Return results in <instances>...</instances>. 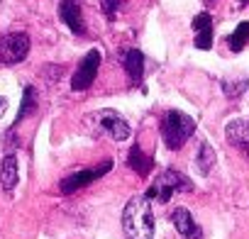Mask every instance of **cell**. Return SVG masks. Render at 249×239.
Returning a JSON list of instances; mask_svg holds the SVG:
<instances>
[{
  "mask_svg": "<svg viewBox=\"0 0 249 239\" xmlns=\"http://www.w3.org/2000/svg\"><path fill=\"white\" fill-rule=\"evenodd\" d=\"M122 232L127 239H154V212L144 195L127 200L122 210Z\"/></svg>",
  "mask_w": 249,
  "mask_h": 239,
  "instance_id": "1",
  "label": "cell"
},
{
  "mask_svg": "<svg viewBox=\"0 0 249 239\" xmlns=\"http://www.w3.org/2000/svg\"><path fill=\"white\" fill-rule=\"evenodd\" d=\"M196 132V120L181 110H169L161 117V137L171 152H178Z\"/></svg>",
  "mask_w": 249,
  "mask_h": 239,
  "instance_id": "2",
  "label": "cell"
},
{
  "mask_svg": "<svg viewBox=\"0 0 249 239\" xmlns=\"http://www.w3.org/2000/svg\"><path fill=\"white\" fill-rule=\"evenodd\" d=\"M193 190V181L186 176V173H181V171H176V169H166V171H161L154 181H152V186H149V190L144 193V198L152 203V200H157V203H169L174 195H178V193H191Z\"/></svg>",
  "mask_w": 249,
  "mask_h": 239,
  "instance_id": "3",
  "label": "cell"
},
{
  "mask_svg": "<svg viewBox=\"0 0 249 239\" xmlns=\"http://www.w3.org/2000/svg\"><path fill=\"white\" fill-rule=\"evenodd\" d=\"M86 125L90 127L93 135H105L115 142H124L130 139V125L120 112L115 110H98L93 115L86 117Z\"/></svg>",
  "mask_w": 249,
  "mask_h": 239,
  "instance_id": "4",
  "label": "cell"
},
{
  "mask_svg": "<svg viewBox=\"0 0 249 239\" xmlns=\"http://www.w3.org/2000/svg\"><path fill=\"white\" fill-rule=\"evenodd\" d=\"M30 54V37L25 32H10L0 37V64L13 66L25 61Z\"/></svg>",
  "mask_w": 249,
  "mask_h": 239,
  "instance_id": "5",
  "label": "cell"
},
{
  "mask_svg": "<svg viewBox=\"0 0 249 239\" xmlns=\"http://www.w3.org/2000/svg\"><path fill=\"white\" fill-rule=\"evenodd\" d=\"M110 169H112V161H110V159H105L103 164H98V166H93V169L76 171V173H71V176L61 178L59 190H61L64 195H71V193H76V190H81V188L90 186V183H93V181H98L100 176H105Z\"/></svg>",
  "mask_w": 249,
  "mask_h": 239,
  "instance_id": "6",
  "label": "cell"
},
{
  "mask_svg": "<svg viewBox=\"0 0 249 239\" xmlns=\"http://www.w3.org/2000/svg\"><path fill=\"white\" fill-rule=\"evenodd\" d=\"M100 51L98 49H90L81 61H78V66H76V71H73V78H71V88L73 90H88L90 85H93V81H95V76H98V68H100Z\"/></svg>",
  "mask_w": 249,
  "mask_h": 239,
  "instance_id": "7",
  "label": "cell"
},
{
  "mask_svg": "<svg viewBox=\"0 0 249 239\" xmlns=\"http://www.w3.org/2000/svg\"><path fill=\"white\" fill-rule=\"evenodd\" d=\"M59 17L64 20V25L76 37H86V22H83L81 0H61L59 3Z\"/></svg>",
  "mask_w": 249,
  "mask_h": 239,
  "instance_id": "8",
  "label": "cell"
},
{
  "mask_svg": "<svg viewBox=\"0 0 249 239\" xmlns=\"http://www.w3.org/2000/svg\"><path fill=\"white\" fill-rule=\"evenodd\" d=\"M171 222H174L176 232L181 234V239H205V237H203V229H200V224L193 220L191 210H186V207H174V210H171Z\"/></svg>",
  "mask_w": 249,
  "mask_h": 239,
  "instance_id": "9",
  "label": "cell"
},
{
  "mask_svg": "<svg viewBox=\"0 0 249 239\" xmlns=\"http://www.w3.org/2000/svg\"><path fill=\"white\" fill-rule=\"evenodd\" d=\"M225 137H227V142L237 152H242L244 156H249V117H239V120L227 122Z\"/></svg>",
  "mask_w": 249,
  "mask_h": 239,
  "instance_id": "10",
  "label": "cell"
},
{
  "mask_svg": "<svg viewBox=\"0 0 249 239\" xmlns=\"http://www.w3.org/2000/svg\"><path fill=\"white\" fill-rule=\"evenodd\" d=\"M122 68L130 76L132 85H142L144 78V54L140 49H127L122 54Z\"/></svg>",
  "mask_w": 249,
  "mask_h": 239,
  "instance_id": "11",
  "label": "cell"
},
{
  "mask_svg": "<svg viewBox=\"0 0 249 239\" xmlns=\"http://www.w3.org/2000/svg\"><path fill=\"white\" fill-rule=\"evenodd\" d=\"M193 30H196V49L205 51L213 47V17L210 13H200L193 17Z\"/></svg>",
  "mask_w": 249,
  "mask_h": 239,
  "instance_id": "12",
  "label": "cell"
},
{
  "mask_svg": "<svg viewBox=\"0 0 249 239\" xmlns=\"http://www.w3.org/2000/svg\"><path fill=\"white\" fill-rule=\"evenodd\" d=\"M20 181V173H18V156L15 154H5L3 161H0V186H3L5 193H13L15 186Z\"/></svg>",
  "mask_w": 249,
  "mask_h": 239,
  "instance_id": "13",
  "label": "cell"
},
{
  "mask_svg": "<svg viewBox=\"0 0 249 239\" xmlns=\"http://www.w3.org/2000/svg\"><path fill=\"white\" fill-rule=\"evenodd\" d=\"M127 166H130L132 171H137L142 178H147V176H149V171H152V166H154V159H152V156H147V154L142 152V147L135 142V144H132V149H130V154H127Z\"/></svg>",
  "mask_w": 249,
  "mask_h": 239,
  "instance_id": "14",
  "label": "cell"
},
{
  "mask_svg": "<svg viewBox=\"0 0 249 239\" xmlns=\"http://www.w3.org/2000/svg\"><path fill=\"white\" fill-rule=\"evenodd\" d=\"M35 110H37V90H35V85H25V93H22V105H20V110H18V117H15L13 127H18L25 117L35 115Z\"/></svg>",
  "mask_w": 249,
  "mask_h": 239,
  "instance_id": "15",
  "label": "cell"
},
{
  "mask_svg": "<svg viewBox=\"0 0 249 239\" xmlns=\"http://www.w3.org/2000/svg\"><path fill=\"white\" fill-rule=\"evenodd\" d=\"M196 166H198V171L203 173V176H208L213 169H215V149L208 144V142H203L200 147H198V156H196Z\"/></svg>",
  "mask_w": 249,
  "mask_h": 239,
  "instance_id": "16",
  "label": "cell"
},
{
  "mask_svg": "<svg viewBox=\"0 0 249 239\" xmlns=\"http://www.w3.org/2000/svg\"><path fill=\"white\" fill-rule=\"evenodd\" d=\"M249 42V22H239L237 25V30L227 37V47L237 54V51H242L244 49V44Z\"/></svg>",
  "mask_w": 249,
  "mask_h": 239,
  "instance_id": "17",
  "label": "cell"
},
{
  "mask_svg": "<svg viewBox=\"0 0 249 239\" xmlns=\"http://www.w3.org/2000/svg\"><path fill=\"white\" fill-rule=\"evenodd\" d=\"M249 88V78H239V81H222V90L227 98H239L244 90Z\"/></svg>",
  "mask_w": 249,
  "mask_h": 239,
  "instance_id": "18",
  "label": "cell"
},
{
  "mask_svg": "<svg viewBox=\"0 0 249 239\" xmlns=\"http://www.w3.org/2000/svg\"><path fill=\"white\" fill-rule=\"evenodd\" d=\"M124 5V0H100V10L105 13V17H115Z\"/></svg>",
  "mask_w": 249,
  "mask_h": 239,
  "instance_id": "19",
  "label": "cell"
},
{
  "mask_svg": "<svg viewBox=\"0 0 249 239\" xmlns=\"http://www.w3.org/2000/svg\"><path fill=\"white\" fill-rule=\"evenodd\" d=\"M5 107H8V100H5V98H0V115L5 112Z\"/></svg>",
  "mask_w": 249,
  "mask_h": 239,
  "instance_id": "20",
  "label": "cell"
}]
</instances>
